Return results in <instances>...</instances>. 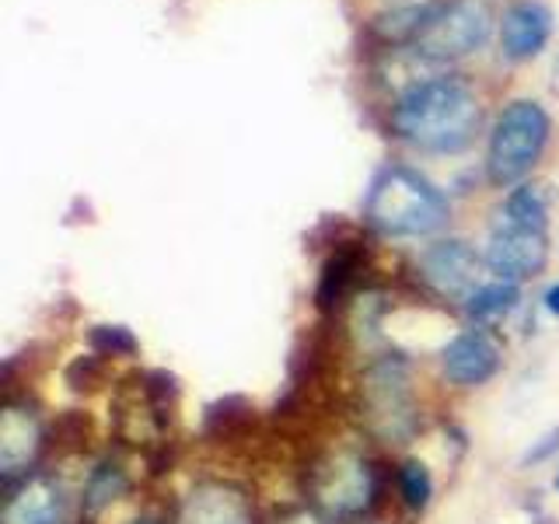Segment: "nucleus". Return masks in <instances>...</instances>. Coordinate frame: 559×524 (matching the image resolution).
Segmentation results:
<instances>
[{"label":"nucleus","instance_id":"1","mask_svg":"<svg viewBox=\"0 0 559 524\" xmlns=\"http://www.w3.org/2000/svg\"><path fill=\"white\" fill-rule=\"evenodd\" d=\"M392 130L416 151L459 154L483 130V102L462 78H416L392 102Z\"/></svg>","mask_w":559,"mask_h":524},{"label":"nucleus","instance_id":"2","mask_svg":"<svg viewBox=\"0 0 559 524\" xmlns=\"http://www.w3.org/2000/svg\"><path fill=\"white\" fill-rule=\"evenodd\" d=\"M364 217L374 231L389 238L433 235L448 221V200L427 175L409 165H389L367 189Z\"/></svg>","mask_w":559,"mask_h":524},{"label":"nucleus","instance_id":"3","mask_svg":"<svg viewBox=\"0 0 559 524\" xmlns=\"http://www.w3.org/2000/svg\"><path fill=\"white\" fill-rule=\"evenodd\" d=\"M552 119L535 98L503 105L486 147V179L497 189H514L532 175L542 151L549 144Z\"/></svg>","mask_w":559,"mask_h":524},{"label":"nucleus","instance_id":"4","mask_svg":"<svg viewBox=\"0 0 559 524\" xmlns=\"http://www.w3.org/2000/svg\"><path fill=\"white\" fill-rule=\"evenodd\" d=\"M489 35H493V11L486 0H427L409 49L427 63H454L479 52Z\"/></svg>","mask_w":559,"mask_h":524},{"label":"nucleus","instance_id":"5","mask_svg":"<svg viewBox=\"0 0 559 524\" xmlns=\"http://www.w3.org/2000/svg\"><path fill=\"white\" fill-rule=\"evenodd\" d=\"M486 270L497 279H532L546 270L549 262V231L546 227H528V224H514V221H497L493 231L486 241Z\"/></svg>","mask_w":559,"mask_h":524},{"label":"nucleus","instance_id":"6","mask_svg":"<svg viewBox=\"0 0 559 524\" xmlns=\"http://www.w3.org/2000/svg\"><path fill=\"white\" fill-rule=\"evenodd\" d=\"M483 266L486 259L462 238L433 241L419 255V276L427 279L430 290L451 297V301H468L472 290L479 287Z\"/></svg>","mask_w":559,"mask_h":524},{"label":"nucleus","instance_id":"7","mask_svg":"<svg viewBox=\"0 0 559 524\" xmlns=\"http://www.w3.org/2000/svg\"><path fill=\"white\" fill-rule=\"evenodd\" d=\"M314 493L336 517L360 514L374 500V472L357 454H336L329 465H322Z\"/></svg>","mask_w":559,"mask_h":524},{"label":"nucleus","instance_id":"8","mask_svg":"<svg viewBox=\"0 0 559 524\" xmlns=\"http://www.w3.org/2000/svg\"><path fill=\"white\" fill-rule=\"evenodd\" d=\"M552 35V11L542 0H511L500 14V52L524 63L546 49Z\"/></svg>","mask_w":559,"mask_h":524},{"label":"nucleus","instance_id":"9","mask_svg":"<svg viewBox=\"0 0 559 524\" xmlns=\"http://www.w3.org/2000/svg\"><path fill=\"white\" fill-rule=\"evenodd\" d=\"M441 367L448 381H454L459 389H476L486 384L500 371V346L476 329H462L444 349H441Z\"/></svg>","mask_w":559,"mask_h":524},{"label":"nucleus","instance_id":"10","mask_svg":"<svg viewBox=\"0 0 559 524\" xmlns=\"http://www.w3.org/2000/svg\"><path fill=\"white\" fill-rule=\"evenodd\" d=\"M367 406H371L374 419H384V424H389L384 433L402 437L413 430L416 416L409 406V389H406V371H402V364L384 360L367 374Z\"/></svg>","mask_w":559,"mask_h":524},{"label":"nucleus","instance_id":"11","mask_svg":"<svg viewBox=\"0 0 559 524\" xmlns=\"http://www.w3.org/2000/svg\"><path fill=\"white\" fill-rule=\"evenodd\" d=\"M179 524H252V507L235 486L203 483L186 497Z\"/></svg>","mask_w":559,"mask_h":524},{"label":"nucleus","instance_id":"12","mask_svg":"<svg viewBox=\"0 0 559 524\" xmlns=\"http://www.w3.org/2000/svg\"><path fill=\"white\" fill-rule=\"evenodd\" d=\"M39 441L43 430L28 409H4V419H0V468H4L8 479H14L17 472H28Z\"/></svg>","mask_w":559,"mask_h":524},{"label":"nucleus","instance_id":"13","mask_svg":"<svg viewBox=\"0 0 559 524\" xmlns=\"http://www.w3.org/2000/svg\"><path fill=\"white\" fill-rule=\"evenodd\" d=\"M4 524H67L60 486L49 479H25V486L8 500Z\"/></svg>","mask_w":559,"mask_h":524},{"label":"nucleus","instance_id":"14","mask_svg":"<svg viewBox=\"0 0 559 524\" xmlns=\"http://www.w3.org/2000/svg\"><path fill=\"white\" fill-rule=\"evenodd\" d=\"M521 301V287L511 284V279H489V284H479L472 290V297L465 301L468 319L476 325H489V322H500L507 319Z\"/></svg>","mask_w":559,"mask_h":524},{"label":"nucleus","instance_id":"15","mask_svg":"<svg viewBox=\"0 0 559 524\" xmlns=\"http://www.w3.org/2000/svg\"><path fill=\"white\" fill-rule=\"evenodd\" d=\"M549 206H552L549 186L521 182L507 192V200L500 206V217L514 221V224H528V227H549Z\"/></svg>","mask_w":559,"mask_h":524},{"label":"nucleus","instance_id":"16","mask_svg":"<svg viewBox=\"0 0 559 524\" xmlns=\"http://www.w3.org/2000/svg\"><path fill=\"white\" fill-rule=\"evenodd\" d=\"M399 493L409 511H424L433 497V479L424 462H406L399 468Z\"/></svg>","mask_w":559,"mask_h":524},{"label":"nucleus","instance_id":"17","mask_svg":"<svg viewBox=\"0 0 559 524\" xmlns=\"http://www.w3.org/2000/svg\"><path fill=\"white\" fill-rule=\"evenodd\" d=\"M122 486H127V479H122V472H119V468H109V465H102V468L95 472L92 486H87V507L109 503Z\"/></svg>","mask_w":559,"mask_h":524},{"label":"nucleus","instance_id":"18","mask_svg":"<svg viewBox=\"0 0 559 524\" xmlns=\"http://www.w3.org/2000/svg\"><path fill=\"white\" fill-rule=\"evenodd\" d=\"M542 301H546V311L559 319V284H552V287L546 290V297H542Z\"/></svg>","mask_w":559,"mask_h":524},{"label":"nucleus","instance_id":"19","mask_svg":"<svg viewBox=\"0 0 559 524\" xmlns=\"http://www.w3.org/2000/svg\"><path fill=\"white\" fill-rule=\"evenodd\" d=\"M280 524H325V521H319L314 514H308V511H297V514H290V517H284Z\"/></svg>","mask_w":559,"mask_h":524},{"label":"nucleus","instance_id":"20","mask_svg":"<svg viewBox=\"0 0 559 524\" xmlns=\"http://www.w3.org/2000/svg\"><path fill=\"white\" fill-rule=\"evenodd\" d=\"M556 489H559V472H556Z\"/></svg>","mask_w":559,"mask_h":524},{"label":"nucleus","instance_id":"21","mask_svg":"<svg viewBox=\"0 0 559 524\" xmlns=\"http://www.w3.org/2000/svg\"><path fill=\"white\" fill-rule=\"evenodd\" d=\"M136 524H154V521H136Z\"/></svg>","mask_w":559,"mask_h":524},{"label":"nucleus","instance_id":"22","mask_svg":"<svg viewBox=\"0 0 559 524\" xmlns=\"http://www.w3.org/2000/svg\"><path fill=\"white\" fill-rule=\"evenodd\" d=\"M556 70H559V60H556Z\"/></svg>","mask_w":559,"mask_h":524}]
</instances>
